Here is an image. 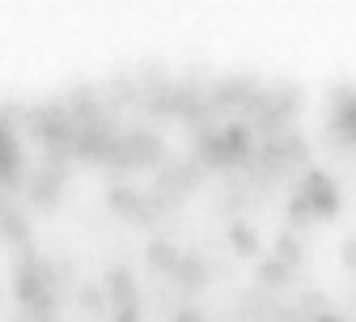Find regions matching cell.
<instances>
[{"label":"cell","mask_w":356,"mask_h":322,"mask_svg":"<svg viewBox=\"0 0 356 322\" xmlns=\"http://www.w3.org/2000/svg\"><path fill=\"white\" fill-rule=\"evenodd\" d=\"M314 322H343V318H339V314H318Z\"/></svg>","instance_id":"cb8c5ba5"},{"label":"cell","mask_w":356,"mask_h":322,"mask_svg":"<svg viewBox=\"0 0 356 322\" xmlns=\"http://www.w3.org/2000/svg\"><path fill=\"white\" fill-rule=\"evenodd\" d=\"M106 301H111V293H106L102 284H81V305H85L89 314H102Z\"/></svg>","instance_id":"ac0fdd59"},{"label":"cell","mask_w":356,"mask_h":322,"mask_svg":"<svg viewBox=\"0 0 356 322\" xmlns=\"http://www.w3.org/2000/svg\"><path fill=\"white\" fill-rule=\"evenodd\" d=\"M174 280L183 284V289H200V284L208 280L204 259H200V255H183V263H178V271H174Z\"/></svg>","instance_id":"4fadbf2b"},{"label":"cell","mask_w":356,"mask_h":322,"mask_svg":"<svg viewBox=\"0 0 356 322\" xmlns=\"http://www.w3.org/2000/svg\"><path fill=\"white\" fill-rule=\"evenodd\" d=\"M225 145H229V157L234 166H250L254 161V140H250V127L246 123H225Z\"/></svg>","instance_id":"ba28073f"},{"label":"cell","mask_w":356,"mask_h":322,"mask_svg":"<svg viewBox=\"0 0 356 322\" xmlns=\"http://www.w3.org/2000/svg\"><path fill=\"white\" fill-rule=\"evenodd\" d=\"M51 284H56V271L42 263L38 255L17 259V267H13V293H17V301H22V305H34L38 297H47V293H51Z\"/></svg>","instance_id":"6da1fadb"},{"label":"cell","mask_w":356,"mask_h":322,"mask_svg":"<svg viewBox=\"0 0 356 322\" xmlns=\"http://www.w3.org/2000/svg\"><path fill=\"white\" fill-rule=\"evenodd\" d=\"M276 259L289 263V267L301 263V242H297V234H280V238H276Z\"/></svg>","instance_id":"d6986e66"},{"label":"cell","mask_w":356,"mask_h":322,"mask_svg":"<svg viewBox=\"0 0 356 322\" xmlns=\"http://www.w3.org/2000/svg\"><path fill=\"white\" fill-rule=\"evenodd\" d=\"M314 216H318V212H314V204H309V195H305V191H293V200H289V225H293V229H305Z\"/></svg>","instance_id":"2e32d148"},{"label":"cell","mask_w":356,"mask_h":322,"mask_svg":"<svg viewBox=\"0 0 356 322\" xmlns=\"http://www.w3.org/2000/svg\"><path fill=\"white\" fill-rule=\"evenodd\" d=\"M106 208L115 212V216H127V220H140V225H153V204L136 191V187H111L106 191Z\"/></svg>","instance_id":"5b68a950"},{"label":"cell","mask_w":356,"mask_h":322,"mask_svg":"<svg viewBox=\"0 0 356 322\" xmlns=\"http://www.w3.org/2000/svg\"><path fill=\"white\" fill-rule=\"evenodd\" d=\"M60 187H64V161H42L34 174H30V200L38 212H51L60 204Z\"/></svg>","instance_id":"3957f363"},{"label":"cell","mask_w":356,"mask_h":322,"mask_svg":"<svg viewBox=\"0 0 356 322\" xmlns=\"http://www.w3.org/2000/svg\"><path fill=\"white\" fill-rule=\"evenodd\" d=\"M0 140H5V191H17V182H22V140H17V131L13 127H0Z\"/></svg>","instance_id":"52a82bcc"},{"label":"cell","mask_w":356,"mask_h":322,"mask_svg":"<svg viewBox=\"0 0 356 322\" xmlns=\"http://www.w3.org/2000/svg\"><path fill=\"white\" fill-rule=\"evenodd\" d=\"M331 136L343 149H356V89L352 85L331 89Z\"/></svg>","instance_id":"7a4b0ae2"},{"label":"cell","mask_w":356,"mask_h":322,"mask_svg":"<svg viewBox=\"0 0 356 322\" xmlns=\"http://www.w3.org/2000/svg\"><path fill=\"white\" fill-rule=\"evenodd\" d=\"M225 238H229V246H234L242 259H254V255H259V234H254V229H250L246 220H234Z\"/></svg>","instance_id":"7c38bea8"},{"label":"cell","mask_w":356,"mask_h":322,"mask_svg":"<svg viewBox=\"0 0 356 322\" xmlns=\"http://www.w3.org/2000/svg\"><path fill=\"white\" fill-rule=\"evenodd\" d=\"M106 293H111L115 309H123V305H140V301H136V280H131L127 267H111V271H106Z\"/></svg>","instance_id":"9c48e42d"},{"label":"cell","mask_w":356,"mask_h":322,"mask_svg":"<svg viewBox=\"0 0 356 322\" xmlns=\"http://www.w3.org/2000/svg\"><path fill=\"white\" fill-rule=\"evenodd\" d=\"M289 275H293V267H289V263H280L276 255L259 263V280H263L267 289H280V284H289Z\"/></svg>","instance_id":"9a60e30c"},{"label":"cell","mask_w":356,"mask_h":322,"mask_svg":"<svg viewBox=\"0 0 356 322\" xmlns=\"http://www.w3.org/2000/svg\"><path fill=\"white\" fill-rule=\"evenodd\" d=\"M254 98H259V94L250 89V81H234V77H229V81H220V85H216V102H220V106H234V102H254Z\"/></svg>","instance_id":"5bb4252c"},{"label":"cell","mask_w":356,"mask_h":322,"mask_svg":"<svg viewBox=\"0 0 356 322\" xmlns=\"http://www.w3.org/2000/svg\"><path fill=\"white\" fill-rule=\"evenodd\" d=\"M339 259H343V267H348V271H356V238H348V242H343Z\"/></svg>","instance_id":"7402d4cb"},{"label":"cell","mask_w":356,"mask_h":322,"mask_svg":"<svg viewBox=\"0 0 356 322\" xmlns=\"http://www.w3.org/2000/svg\"><path fill=\"white\" fill-rule=\"evenodd\" d=\"M111 322H140V305H123V309H115Z\"/></svg>","instance_id":"44dd1931"},{"label":"cell","mask_w":356,"mask_h":322,"mask_svg":"<svg viewBox=\"0 0 356 322\" xmlns=\"http://www.w3.org/2000/svg\"><path fill=\"white\" fill-rule=\"evenodd\" d=\"M195 149H200V161L204 166H234L229 157V145H225V131H195Z\"/></svg>","instance_id":"8992f818"},{"label":"cell","mask_w":356,"mask_h":322,"mask_svg":"<svg viewBox=\"0 0 356 322\" xmlns=\"http://www.w3.org/2000/svg\"><path fill=\"white\" fill-rule=\"evenodd\" d=\"M26 318H30V322H56V318H60L56 293H47V297H38L34 305H26Z\"/></svg>","instance_id":"e0dca14e"},{"label":"cell","mask_w":356,"mask_h":322,"mask_svg":"<svg viewBox=\"0 0 356 322\" xmlns=\"http://www.w3.org/2000/svg\"><path fill=\"white\" fill-rule=\"evenodd\" d=\"M259 161H263L267 170H280V166L289 161V149H284V140H267V145H263V153H259Z\"/></svg>","instance_id":"ffe728a7"},{"label":"cell","mask_w":356,"mask_h":322,"mask_svg":"<svg viewBox=\"0 0 356 322\" xmlns=\"http://www.w3.org/2000/svg\"><path fill=\"white\" fill-rule=\"evenodd\" d=\"M174 322H204V314L187 305V309H178V318H174Z\"/></svg>","instance_id":"603a6c76"},{"label":"cell","mask_w":356,"mask_h":322,"mask_svg":"<svg viewBox=\"0 0 356 322\" xmlns=\"http://www.w3.org/2000/svg\"><path fill=\"white\" fill-rule=\"evenodd\" d=\"M5 242L22 255H34V242H30V225L17 208H5Z\"/></svg>","instance_id":"8fae6325"},{"label":"cell","mask_w":356,"mask_h":322,"mask_svg":"<svg viewBox=\"0 0 356 322\" xmlns=\"http://www.w3.org/2000/svg\"><path fill=\"white\" fill-rule=\"evenodd\" d=\"M301 191L309 195V204H314V212L323 216V220H335L339 216V187L331 182V174H323V170H305V182H301Z\"/></svg>","instance_id":"277c9868"},{"label":"cell","mask_w":356,"mask_h":322,"mask_svg":"<svg viewBox=\"0 0 356 322\" xmlns=\"http://www.w3.org/2000/svg\"><path fill=\"white\" fill-rule=\"evenodd\" d=\"M145 259H149V267L153 271H178V263H183V255H178V246L174 242H165V238H153L149 246H145Z\"/></svg>","instance_id":"30bf717a"}]
</instances>
